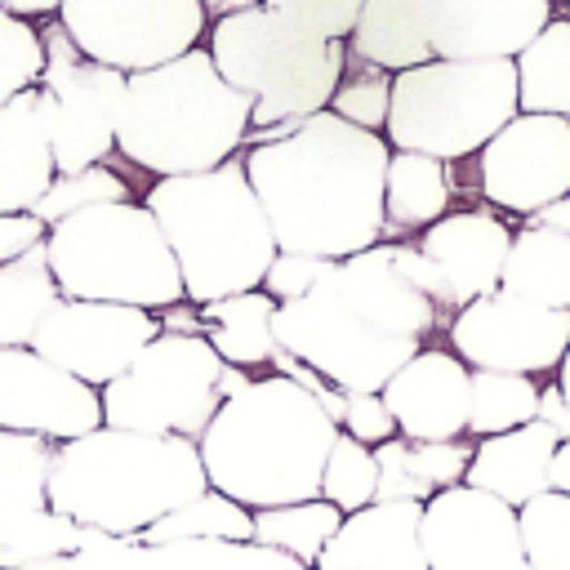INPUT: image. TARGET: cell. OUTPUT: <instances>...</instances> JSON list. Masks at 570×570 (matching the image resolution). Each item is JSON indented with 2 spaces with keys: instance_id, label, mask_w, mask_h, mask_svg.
Listing matches in <instances>:
<instances>
[{
  "instance_id": "cell-1",
  "label": "cell",
  "mask_w": 570,
  "mask_h": 570,
  "mask_svg": "<svg viewBox=\"0 0 570 570\" xmlns=\"http://www.w3.org/2000/svg\"><path fill=\"white\" fill-rule=\"evenodd\" d=\"M240 160L281 254L343 263L383 240V178L392 160L383 134L316 111L294 134L245 147Z\"/></svg>"
},
{
  "instance_id": "cell-2",
  "label": "cell",
  "mask_w": 570,
  "mask_h": 570,
  "mask_svg": "<svg viewBox=\"0 0 570 570\" xmlns=\"http://www.w3.org/2000/svg\"><path fill=\"white\" fill-rule=\"evenodd\" d=\"M441 325V307L401 272L396 240H379L334 263L307 298L281 303L272 330L281 352L338 392H383Z\"/></svg>"
},
{
  "instance_id": "cell-3",
  "label": "cell",
  "mask_w": 570,
  "mask_h": 570,
  "mask_svg": "<svg viewBox=\"0 0 570 570\" xmlns=\"http://www.w3.org/2000/svg\"><path fill=\"white\" fill-rule=\"evenodd\" d=\"M334 441L338 423L307 387L285 374H258L218 405L196 445L209 490L263 512L316 499Z\"/></svg>"
},
{
  "instance_id": "cell-4",
  "label": "cell",
  "mask_w": 570,
  "mask_h": 570,
  "mask_svg": "<svg viewBox=\"0 0 570 570\" xmlns=\"http://www.w3.org/2000/svg\"><path fill=\"white\" fill-rule=\"evenodd\" d=\"M205 490L209 476L200 445L187 436H151L102 423L89 436L53 445L49 512L107 539H138Z\"/></svg>"
},
{
  "instance_id": "cell-5",
  "label": "cell",
  "mask_w": 570,
  "mask_h": 570,
  "mask_svg": "<svg viewBox=\"0 0 570 570\" xmlns=\"http://www.w3.org/2000/svg\"><path fill=\"white\" fill-rule=\"evenodd\" d=\"M254 102L232 89L209 49L125 80L116 156L151 178L209 174L245 151Z\"/></svg>"
},
{
  "instance_id": "cell-6",
  "label": "cell",
  "mask_w": 570,
  "mask_h": 570,
  "mask_svg": "<svg viewBox=\"0 0 570 570\" xmlns=\"http://www.w3.org/2000/svg\"><path fill=\"white\" fill-rule=\"evenodd\" d=\"M142 205L156 214L174 249L187 303L209 307L218 298L263 289L276 240L240 156L209 174L156 178L142 191Z\"/></svg>"
},
{
  "instance_id": "cell-7",
  "label": "cell",
  "mask_w": 570,
  "mask_h": 570,
  "mask_svg": "<svg viewBox=\"0 0 570 570\" xmlns=\"http://www.w3.org/2000/svg\"><path fill=\"white\" fill-rule=\"evenodd\" d=\"M205 49L218 76L254 102L249 134L298 129L307 116L330 111L347 71L343 40H325L267 4L209 18Z\"/></svg>"
},
{
  "instance_id": "cell-8",
  "label": "cell",
  "mask_w": 570,
  "mask_h": 570,
  "mask_svg": "<svg viewBox=\"0 0 570 570\" xmlns=\"http://www.w3.org/2000/svg\"><path fill=\"white\" fill-rule=\"evenodd\" d=\"M45 258L62 298L165 312L187 303L174 249L142 200L94 205L45 232Z\"/></svg>"
},
{
  "instance_id": "cell-9",
  "label": "cell",
  "mask_w": 570,
  "mask_h": 570,
  "mask_svg": "<svg viewBox=\"0 0 570 570\" xmlns=\"http://www.w3.org/2000/svg\"><path fill=\"white\" fill-rule=\"evenodd\" d=\"M517 111H521L517 67L508 58L499 62L432 58L392 76V107L383 138L392 151H419L450 165L476 156Z\"/></svg>"
},
{
  "instance_id": "cell-10",
  "label": "cell",
  "mask_w": 570,
  "mask_h": 570,
  "mask_svg": "<svg viewBox=\"0 0 570 570\" xmlns=\"http://www.w3.org/2000/svg\"><path fill=\"white\" fill-rule=\"evenodd\" d=\"M223 370L227 365L205 343V334L160 330V338H151L142 356L102 387V423L200 441L223 405Z\"/></svg>"
},
{
  "instance_id": "cell-11",
  "label": "cell",
  "mask_w": 570,
  "mask_h": 570,
  "mask_svg": "<svg viewBox=\"0 0 570 570\" xmlns=\"http://www.w3.org/2000/svg\"><path fill=\"white\" fill-rule=\"evenodd\" d=\"M45 40V71L40 94L49 102V142H53V169L80 174L94 165H107L116 156V129L125 107V71H111L102 62H89L58 18L40 27Z\"/></svg>"
},
{
  "instance_id": "cell-12",
  "label": "cell",
  "mask_w": 570,
  "mask_h": 570,
  "mask_svg": "<svg viewBox=\"0 0 570 570\" xmlns=\"http://www.w3.org/2000/svg\"><path fill=\"white\" fill-rule=\"evenodd\" d=\"M58 22L89 62L125 76L156 71L209 36L200 0H67Z\"/></svg>"
},
{
  "instance_id": "cell-13",
  "label": "cell",
  "mask_w": 570,
  "mask_h": 570,
  "mask_svg": "<svg viewBox=\"0 0 570 570\" xmlns=\"http://www.w3.org/2000/svg\"><path fill=\"white\" fill-rule=\"evenodd\" d=\"M445 334H450V352L468 370L543 379V374H557L570 347V312H552L530 298L494 289L468 303L463 312H454Z\"/></svg>"
},
{
  "instance_id": "cell-14",
  "label": "cell",
  "mask_w": 570,
  "mask_h": 570,
  "mask_svg": "<svg viewBox=\"0 0 570 570\" xmlns=\"http://www.w3.org/2000/svg\"><path fill=\"white\" fill-rule=\"evenodd\" d=\"M476 187L490 209L521 223L570 191V120L517 111L481 151Z\"/></svg>"
},
{
  "instance_id": "cell-15",
  "label": "cell",
  "mask_w": 570,
  "mask_h": 570,
  "mask_svg": "<svg viewBox=\"0 0 570 570\" xmlns=\"http://www.w3.org/2000/svg\"><path fill=\"white\" fill-rule=\"evenodd\" d=\"M160 338V316L125 303H85V298H58L45 325L36 330V352L53 361L58 370L76 374L89 387L116 383L142 347Z\"/></svg>"
},
{
  "instance_id": "cell-16",
  "label": "cell",
  "mask_w": 570,
  "mask_h": 570,
  "mask_svg": "<svg viewBox=\"0 0 570 570\" xmlns=\"http://www.w3.org/2000/svg\"><path fill=\"white\" fill-rule=\"evenodd\" d=\"M53 445L0 432V570H31L80 548L85 530L49 512Z\"/></svg>"
},
{
  "instance_id": "cell-17",
  "label": "cell",
  "mask_w": 570,
  "mask_h": 570,
  "mask_svg": "<svg viewBox=\"0 0 570 570\" xmlns=\"http://www.w3.org/2000/svg\"><path fill=\"white\" fill-rule=\"evenodd\" d=\"M102 428V392L45 361L36 347H0V432L67 445Z\"/></svg>"
},
{
  "instance_id": "cell-18",
  "label": "cell",
  "mask_w": 570,
  "mask_h": 570,
  "mask_svg": "<svg viewBox=\"0 0 570 570\" xmlns=\"http://www.w3.org/2000/svg\"><path fill=\"white\" fill-rule=\"evenodd\" d=\"M419 543L428 570H530L517 508L472 485H450L423 503Z\"/></svg>"
},
{
  "instance_id": "cell-19",
  "label": "cell",
  "mask_w": 570,
  "mask_h": 570,
  "mask_svg": "<svg viewBox=\"0 0 570 570\" xmlns=\"http://www.w3.org/2000/svg\"><path fill=\"white\" fill-rule=\"evenodd\" d=\"M512 232L517 227H508V218L499 209H490V205L450 209L428 232H419L414 245L432 263L436 307H441L445 321H454V312H463L468 303H476V298L499 289L503 258L512 249Z\"/></svg>"
},
{
  "instance_id": "cell-20",
  "label": "cell",
  "mask_w": 570,
  "mask_h": 570,
  "mask_svg": "<svg viewBox=\"0 0 570 570\" xmlns=\"http://www.w3.org/2000/svg\"><path fill=\"white\" fill-rule=\"evenodd\" d=\"M419 13L432 58L512 62L552 22V0H419Z\"/></svg>"
},
{
  "instance_id": "cell-21",
  "label": "cell",
  "mask_w": 570,
  "mask_h": 570,
  "mask_svg": "<svg viewBox=\"0 0 570 570\" xmlns=\"http://www.w3.org/2000/svg\"><path fill=\"white\" fill-rule=\"evenodd\" d=\"M379 396L396 423V436L405 441H463L468 436L472 370L450 347L428 343L383 383Z\"/></svg>"
},
{
  "instance_id": "cell-22",
  "label": "cell",
  "mask_w": 570,
  "mask_h": 570,
  "mask_svg": "<svg viewBox=\"0 0 570 570\" xmlns=\"http://www.w3.org/2000/svg\"><path fill=\"white\" fill-rule=\"evenodd\" d=\"M423 503L374 499L361 512H347L338 534L325 543L312 570H428L419 543Z\"/></svg>"
},
{
  "instance_id": "cell-23",
  "label": "cell",
  "mask_w": 570,
  "mask_h": 570,
  "mask_svg": "<svg viewBox=\"0 0 570 570\" xmlns=\"http://www.w3.org/2000/svg\"><path fill=\"white\" fill-rule=\"evenodd\" d=\"M53 178L49 102L40 89H27L0 102V214H31Z\"/></svg>"
},
{
  "instance_id": "cell-24",
  "label": "cell",
  "mask_w": 570,
  "mask_h": 570,
  "mask_svg": "<svg viewBox=\"0 0 570 570\" xmlns=\"http://www.w3.org/2000/svg\"><path fill=\"white\" fill-rule=\"evenodd\" d=\"M561 436L548 423H525L499 436H481L472 445V463L463 485L485 490L494 499H503L508 508H525L530 499L552 490V459H557Z\"/></svg>"
},
{
  "instance_id": "cell-25",
  "label": "cell",
  "mask_w": 570,
  "mask_h": 570,
  "mask_svg": "<svg viewBox=\"0 0 570 570\" xmlns=\"http://www.w3.org/2000/svg\"><path fill=\"white\" fill-rule=\"evenodd\" d=\"M472 436L463 441H405L392 436L374 445L379 459V499L387 503H428L432 494L463 485L472 463Z\"/></svg>"
},
{
  "instance_id": "cell-26",
  "label": "cell",
  "mask_w": 570,
  "mask_h": 570,
  "mask_svg": "<svg viewBox=\"0 0 570 570\" xmlns=\"http://www.w3.org/2000/svg\"><path fill=\"white\" fill-rule=\"evenodd\" d=\"M454 209V178L445 160L419 151H392L383 178V240H405L410 232H428L436 218Z\"/></svg>"
},
{
  "instance_id": "cell-27",
  "label": "cell",
  "mask_w": 570,
  "mask_h": 570,
  "mask_svg": "<svg viewBox=\"0 0 570 570\" xmlns=\"http://www.w3.org/2000/svg\"><path fill=\"white\" fill-rule=\"evenodd\" d=\"M276 298L267 289H249V294H232L218 298L209 307H200V334L205 343L218 352L223 365L236 370H263L276 361Z\"/></svg>"
},
{
  "instance_id": "cell-28",
  "label": "cell",
  "mask_w": 570,
  "mask_h": 570,
  "mask_svg": "<svg viewBox=\"0 0 570 570\" xmlns=\"http://www.w3.org/2000/svg\"><path fill=\"white\" fill-rule=\"evenodd\" d=\"M499 289L530 298L539 307H552V312H570V236L525 218L512 232Z\"/></svg>"
},
{
  "instance_id": "cell-29",
  "label": "cell",
  "mask_w": 570,
  "mask_h": 570,
  "mask_svg": "<svg viewBox=\"0 0 570 570\" xmlns=\"http://www.w3.org/2000/svg\"><path fill=\"white\" fill-rule=\"evenodd\" d=\"M347 62L379 67L387 76L432 62L419 0H365L356 31L347 36Z\"/></svg>"
},
{
  "instance_id": "cell-30",
  "label": "cell",
  "mask_w": 570,
  "mask_h": 570,
  "mask_svg": "<svg viewBox=\"0 0 570 570\" xmlns=\"http://www.w3.org/2000/svg\"><path fill=\"white\" fill-rule=\"evenodd\" d=\"M517 102L530 116L570 120V18H552L517 58Z\"/></svg>"
},
{
  "instance_id": "cell-31",
  "label": "cell",
  "mask_w": 570,
  "mask_h": 570,
  "mask_svg": "<svg viewBox=\"0 0 570 570\" xmlns=\"http://www.w3.org/2000/svg\"><path fill=\"white\" fill-rule=\"evenodd\" d=\"M58 281L49 272L45 245L0 267V347H31L36 330L58 303Z\"/></svg>"
},
{
  "instance_id": "cell-32",
  "label": "cell",
  "mask_w": 570,
  "mask_h": 570,
  "mask_svg": "<svg viewBox=\"0 0 570 570\" xmlns=\"http://www.w3.org/2000/svg\"><path fill=\"white\" fill-rule=\"evenodd\" d=\"M196 539H223V543H254V512L240 508L236 499L205 490L191 503H183L178 512L160 517L151 530H142L129 543L142 548H178V543H196Z\"/></svg>"
},
{
  "instance_id": "cell-33",
  "label": "cell",
  "mask_w": 570,
  "mask_h": 570,
  "mask_svg": "<svg viewBox=\"0 0 570 570\" xmlns=\"http://www.w3.org/2000/svg\"><path fill=\"white\" fill-rule=\"evenodd\" d=\"M338 525H343V512L316 494V499H303V503L254 512V543L289 552L298 566H316L325 543L338 534Z\"/></svg>"
},
{
  "instance_id": "cell-34",
  "label": "cell",
  "mask_w": 570,
  "mask_h": 570,
  "mask_svg": "<svg viewBox=\"0 0 570 570\" xmlns=\"http://www.w3.org/2000/svg\"><path fill=\"white\" fill-rule=\"evenodd\" d=\"M539 379L525 374H494V370H472V405H468V436H499L512 428H525L539 419Z\"/></svg>"
},
{
  "instance_id": "cell-35",
  "label": "cell",
  "mask_w": 570,
  "mask_h": 570,
  "mask_svg": "<svg viewBox=\"0 0 570 570\" xmlns=\"http://www.w3.org/2000/svg\"><path fill=\"white\" fill-rule=\"evenodd\" d=\"M521 552L530 570H570V494L548 490L517 508Z\"/></svg>"
},
{
  "instance_id": "cell-36",
  "label": "cell",
  "mask_w": 570,
  "mask_h": 570,
  "mask_svg": "<svg viewBox=\"0 0 570 570\" xmlns=\"http://www.w3.org/2000/svg\"><path fill=\"white\" fill-rule=\"evenodd\" d=\"M116 200H134L129 196V178L120 169H111V165H94V169H80V174H58L53 187L31 209V218L53 227V223H62L71 214H85L94 205H116Z\"/></svg>"
},
{
  "instance_id": "cell-37",
  "label": "cell",
  "mask_w": 570,
  "mask_h": 570,
  "mask_svg": "<svg viewBox=\"0 0 570 570\" xmlns=\"http://www.w3.org/2000/svg\"><path fill=\"white\" fill-rule=\"evenodd\" d=\"M321 499L334 503L343 517L370 508L379 499V459H374V450L338 432V441L325 459V472H321Z\"/></svg>"
},
{
  "instance_id": "cell-38",
  "label": "cell",
  "mask_w": 570,
  "mask_h": 570,
  "mask_svg": "<svg viewBox=\"0 0 570 570\" xmlns=\"http://www.w3.org/2000/svg\"><path fill=\"white\" fill-rule=\"evenodd\" d=\"M387 107H392V76L379 71V67H361V62H347L334 98H330V111L356 129H370V134H383L387 125Z\"/></svg>"
},
{
  "instance_id": "cell-39",
  "label": "cell",
  "mask_w": 570,
  "mask_h": 570,
  "mask_svg": "<svg viewBox=\"0 0 570 570\" xmlns=\"http://www.w3.org/2000/svg\"><path fill=\"white\" fill-rule=\"evenodd\" d=\"M40 71H45L40 27L27 22V18H13L9 9H0V102L36 89Z\"/></svg>"
},
{
  "instance_id": "cell-40",
  "label": "cell",
  "mask_w": 570,
  "mask_h": 570,
  "mask_svg": "<svg viewBox=\"0 0 570 570\" xmlns=\"http://www.w3.org/2000/svg\"><path fill=\"white\" fill-rule=\"evenodd\" d=\"M263 4L285 13V18H294L307 31L325 36V40H343V45L356 31V18L365 9V0H263Z\"/></svg>"
},
{
  "instance_id": "cell-41",
  "label": "cell",
  "mask_w": 570,
  "mask_h": 570,
  "mask_svg": "<svg viewBox=\"0 0 570 570\" xmlns=\"http://www.w3.org/2000/svg\"><path fill=\"white\" fill-rule=\"evenodd\" d=\"M330 267H334V263H325V258L281 254V249H276V258H272V267H267V276H263V289H267L276 303H298V298H307V294L330 276Z\"/></svg>"
},
{
  "instance_id": "cell-42",
  "label": "cell",
  "mask_w": 570,
  "mask_h": 570,
  "mask_svg": "<svg viewBox=\"0 0 570 570\" xmlns=\"http://www.w3.org/2000/svg\"><path fill=\"white\" fill-rule=\"evenodd\" d=\"M338 432L374 450V445H383V441L396 436V423H392V414H387V405H383L379 392H343Z\"/></svg>"
},
{
  "instance_id": "cell-43",
  "label": "cell",
  "mask_w": 570,
  "mask_h": 570,
  "mask_svg": "<svg viewBox=\"0 0 570 570\" xmlns=\"http://www.w3.org/2000/svg\"><path fill=\"white\" fill-rule=\"evenodd\" d=\"M45 232L49 227L40 218H31V214H0V267L22 258L27 249L45 245Z\"/></svg>"
},
{
  "instance_id": "cell-44",
  "label": "cell",
  "mask_w": 570,
  "mask_h": 570,
  "mask_svg": "<svg viewBox=\"0 0 570 570\" xmlns=\"http://www.w3.org/2000/svg\"><path fill=\"white\" fill-rule=\"evenodd\" d=\"M539 423H548L561 441H570V405H566V396H561L557 379H552V383H543V392H539Z\"/></svg>"
},
{
  "instance_id": "cell-45",
  "label": "cell",
  "mask_w": 570,
  "mask_h": 570,
  "mask_svg": "<svg viewBox=\"0 0 570 570\" xmlns=\"http://www.w3.org/2000/svg\"><path fill=\"white\" fill-rule=\"evenodd\" d=\"M62 4H67V0H0V9H9L13 18H27V22H36V18H58Z\"/></svg>"
},
{
  "instance_id": "cell-46",
  "label": "cell",
  "mask_w": 570,
  "mask_h": 570,
  "mask_svg": "<svg viewBox=\"0 0 570 570\" xmlns=\"http://www.w3.org/2000/svg\"><path fill=\"white\" fill-rule=\"evenodd\" d=\"M530 223H543V227H552V232H561V236H570V191L557 200V205H548V209H539Z\"/></svg>"
},
{
  "instance_id": "cell-47",
  "label": "cell",
  "mask_w": 570,
  "mask_h": 570,
  "mask_svg": "<svg viewBox=\"0 0 570 570\" xmlns=\"http://www.w3.org/2000/svg\"><path fill=\"white\" fill-rule=\"evenodd\" d=\"M552 490L570 494V441L557 445V459H552Z\"/></svg>"
},
{
  "instance_id": "cell-48",
  "label": "cell",
  "mask_w": 570,
  "mask_h": 570,
  "mask_svg": "<svg viewBox=\"0 0 570 570\" xmlns=\"http://www.w3.org/2000/svg\"><path fill=\"white\" fill-rule=\"evenodd\" d=\"M209 9V18H223V13H240V9H254L263 0H200Z\"/></svg>"
},
{
  "instance_id": "cell-49",
  "label": "cell",
  "mask_w": 570,
  "mask_h": 570,
  "mask_svg": "<svg viewBox=\"0 0 570 570\" xmlns=\"http://www.w3.org/2000/svg\"><path fill=\"white\" fill-rule=\"evenodd\" d=\"M557 387H561V396H566V405H570V347H566V356H561V365H557Z\"/></svg>"
},
{
  "instance_id": "cell-50",
  "label": "cell",
  "mask_w": 570,
  "mask_h": 570,
  "mask_svg": "<svg viewBox=\"0 0 570 570\" xmlns=\"http://www.w3.org/2000/svg\"><path fill=\"white\" fill-rule=\"evenodd\" d=\"M552 4H570V0H552Z\"/></svg>"
}]
</instances>
